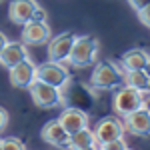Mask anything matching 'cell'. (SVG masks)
Segmentation results:
<instances>
[{
    "label": "cell",
    "instance_id": "obj_17",
    "mask_svg": "<svg viewBox=\"0 0 150 150\" xmlns=\"http://www.w3.org/2000/svg\"><path fill=\"white\" fill-rule=\"evenodd\" d=\"M124 82L140 92H150V76L144 74V70H126Z\"/></svg>",
    "mask_w": 150,
    "mask_h": 150
},
{
    "label": "cell",
    "instance_id": "obj_27",
    "mask_svg": "<svg viewBox=\"0 0 150 150\" xmlns=\"http://www.w3.org/2000/svg\"><path fill=\"white\" fill-rule=\"evenodd\" d=\"M0 150H2V140H0Z\"/></svg>",
    "mask_w": 150,
    "mask_h": 150
},
{
    "label": "cell",
    "instance_id": "obj_23",
    "mask_svg": "<svg viewBox=\"0 0 150 150\" xmlns=\"http://www.w3.org/2000/svg\"><path fill=\"white\" fill-rule=\"evenodd\" d=\"M128 4H130V6H132L134 10L138 12L140 8H144L146 4H150V0H128Z\"/></svg>",
    "mask_w": 150,
    "mask_h": 150
},
{
    "label": "cell",
    "instance_id": "obj_10",
    "mask_svg": "<svg viewBox=\"0 0 150 150\" xmlns=\"http://www.w3.org/2000/svg\"><path fill=\"white\" fill-rule=\"evenodd\" d=\"M42 140L50 144V146H56V148H68V132L62 128V124L58 120H50L44 124L42 132H40Z\"/></svg>",
    "mask_w": 150,
    "mask_h": 150
},
{
    "label": "cell",
    "instance_id": "obj_19",
    "mask_svg": "<svg viewBox=\"0 0 150 150\" xmlns=\"http://www.w3.org/2000/svg\"><path fill=\"white\" fill-rule=\"evenodd\" d=\"M2 150H26V146L18 138H12L10 136V138L2 140Z\"/></svg>",
    "mask_w": 150,
    "mask_h": 150
},
{
    "label": "cell",
    "instance_id": "obj_4",
    "mask_svg": "<svg viewBox=\"0 0 150 150\" xmlns=\"http://www.w3.org/2000/svg\"><path fill=\"white\" fill-rule=\"evenodd\" d=\"M142 106V92L132 88V86H122L118 88L112 98V110H114L118 116H126L134 110H138Z\"/></svg>",
    "mask_w": 150,
    "mask_h": 150
},
{
    "label": "cell",
    "instance_id": "obj_9",
    "mask_svg": "<svg viewBox=\"0 0 150 150\" xmlns=\"http://www.w3.org/2000/svg\"><path fill=\"white\" fill-rule=\"evenodd\" d=\"M22 42L24 44H44L50 40V28L46 22H36V20H28L26 24H22Z\"/></svg>",
    "mask_w": 150,
    "mask_h": 150
},
{
    "label": "cell",
    "instance_id": "obj_6",
    "mask_svg": "<svg viewBox=\"0 0 150 150\" xmlns=\"http://www.w3.org/2000/svg\"><path fill=\"white\" fill-rule=\"evenodd\" d=\"M94 132V138H96V146H100L104 142H110V140H116V138H122L124 136V124L114 118V116H108V118H102L96 128L92 130Z\"/></svg>",
    "mask_w": 150,
    "mask_h": 150
},
{
    "label": "cell",
    "instance_id": "obj_1",
    "mask_svg": "<svg viewBox=\"0 0 150 150\" xmlns=\"http://www.w3.org/2000/svg\"><path fill=\"white\" fill-rule=\"evenodd\" d=\"M98 50H100V44L94 36H74V42H72V48H70L66 60L74 68H86L96 62Z\"/></svg>",
    "mask_w": 150,
    "mask_h": 150
},
{
    "label": "cell",
    "instance_id": "obj_20",
    "mask_svg": "<svg viewBox=\"0 0 150 150\" xmlns=\"http://www.w3.org/2000/svg\"><path fill=\"white\" fill-rule=\"evenodd\" d=\"M136 14H138L140 22L144 24V26H148V28H150V4H146L144 8H140Z\"/></svg>",
    "mask_w": 150,
    "mask_h": 150
},
{
    "label": "cell",
    "instance_id": "obj_14",
    "mask_svg": "<svg viewBox=\"0 0 150 150\" xmlns=\"http://www.w3.org/2000/svg\"><path fill=\"white\" fill-rule=\"evenodd\" d=\"M36 6V0H12L8 6V18L14 24H26L28 20H32Z\"/></svg>",
    "mask_w": 150,
    "mask_h": 150
},
{
    "label": "cell",
    "instance_id": "obj_15",
    "mask_svg": "<svg viewBox=\"0 0 150 150\" xmlns=\"http://www.w3.org/2000/svg\"><path fill=\"white\" fill-rule=\"evenodd\" d=\"M148 60H150V54L146 50H142V48H132V50L124 52L120 64L124 66V70H142Z\"/></svg>",
    "mask_w": 150,
    "mask_h": 150
},
{
    "label": "cell",
    "instance_id": "obj_24",
    "mask_svg": "<svg viewBox=\"0 0 150 150\" xmlns=\"http://www.w3.org/2000/svg\"><path fill=\"white\" fill-rule=\"evenodd\" d=\"M6 42H8V40H6V36H4L2 32H0V50H2V48L6 46Z\"/></svg>",
    "mask_w": 150,
    "mask_h": 150
},
{
    "label": "cell",
    "instance_id": "obj_12",
    "mask_svg": "<svg viewBox=\"0 0 150 150\" xmlns=\"http://www.w3.org/2000/svg\"><path fill=\"white\" fill-rule=\"evenodd\" d=\"M72 42H74V34H70V32H62V34L54 36L48 42V58L56 60V62L66 60L70 48H72Z\"/></svg>",
    "mask_w": 150,
    "mask_h": 150
},
{
    "label": "cell",
    "instance_id": "obj_7",
    "mask_svg": "<svg viewBox=\"0 0 150 150\" xmlns=\"http://www.w3.org/2000/svg\"><path fill=\"white\" fill-rule=\"evenodd\" d=\"M8 76H10V84L16 88H28L32 80L36 78V66L30 58H26L22 62L14 64L12 68H8Z\"/></svg>",
    "mask_w": 150,
    "mask_h": 150
},
{
    "label": "cell",
    "instance_id": "obj_26",
    "mask_svg": "<svg viewBox=\"0 0 150 150\" xmlns=\"http://www.w3.org/2000/svg\"><path fill=\"white\" fill-rule=\"evenodd\" d=\"M98 146H84V148H78V150H96Z\"/></svg>",
    "mask_w": 150,
    "mask_h": 150
},
{
    "label": "cell",
    "instance_id": "obj_13",
    "mask_svg": "<svg viewBox=\"0 0 150 150\" xmlns=\"http://www.w3.org/2000/svg\"><path fill=\"white\" fill-rule=\"evenodd\" d=\"M28 56V48L24 42H6V46L0 50V64L4 68H12L14 64L26 60Z\"/></svg>",
    "mask_w": 150,
    "mask_h": 150
},
{
    "label": "cell",
    "instance_id": "obj_29",
    "mask_svg": "<svg viewBox=\"0 0 150 150\" xmlns=\"http://www.w3.org/2000/svg\"><path fill=\"white\" fill-rule=\"evenodd\" d=\"M126 150H130V148H126Z\"/></svg>",
    "mask_w": 150,
    "mask_h": 150
},
{
    "label": "cell",
    "instance_id": "obj_21",
    "mask_svg": "<svg viewBox=\"0 0 150 150\" xmlns=\"http://www.w3.org/2000/svg\"><path fill=\"white\" fill-rule=\"evenodd\" d=\"M32 20H36V22H46V12L42 10L40 6H36L34 14H32Z\"/></svg>",
    "mask_w": 150,
    "mask_h": 150
},
{
    "label": "cell",
    "instance_id": "obj_11",
    "mask_svg": "<svg viewBox=\"0 0 150 150\" xmlns=\"http://www.w3.org/2000/svg\"><path fill=\"white\" fill-rule=\"evenodd\" d=\"M58 122L62 124V128L68 134H72V132H76L80 128L88 126V114L84 110H80V108H64L62 114L58 116Z\"/></svg>",
    "mask_w": 150,
    "mask_h": 150
},
{
    "label": "cell",
    "instance_id": "obj_8",
    "mask_svg": "<svg viewBox=\"0 0 150 150\" xmlns=\"http://www.w3.org/2000/svg\"><path fill=\"white\" fill-rule=\"evenodd\" d=\"M124 130L136 136H148L150 134V110L140 106L138 110L124 116Z\"/></svg>",
    "mask_w": 150,
    "mask_h": 150
},
{
    "label": "cell",
    "instance_id": "obj_28",
    "mask_svg": "<svg viewBox=\"0 0 150 150\" xmlns=\"http://www.w3.org/2000/svg\"><path fill=\"white\" fill-rule=\"evenodd\" d=\"M96 150H102V148H96Z\"/></svg>",
    "mask_w": 150,
    "mask_h": 150
},
{
    "label": "cell",
    "instance_id": "obj_22",
    "mask_svg": "<svg viewBox=\"0 0 150 150\" xmlns=\"http://www.w3.org/2000/svg\"><path fill=\"white\" fill-rule=\"evenodd\" d=\"M6 126H8V112L0 106V132H2Z\"/></svg>",
    "mask_w": 150,
    "mask_h": 150
},
{
    "label": "cell",
    "instance_id": "obj_3",
    "mask_svg": "<svg viewBox=\"0 0 150 150\" xmlns=\"http://www.w3.org/2000/svg\"><path fill=\"white\" fill-rule=\"evenodd\" d=\"M120 80H122V70L110 60L98 62L90 76V84L96 90H112L120 84Z\"/></svg>",
    "mask_w": 150,
    "mask_h": 150
},
{
    "label": "cell",
    "instance_id": "obj_18",
    "mask_svg": "<svg viewBox=\"0 0 150 150\" xmlns=\"http://www.w3.org/2000/svg\"><path fill=\"white\" fill-rule=\"evenodd\" d=\"M98 148H102V150H126L128 144H126V140H124V136H122V138H116V140H110V142H104V144H100Z\"/></svg>",
    "mask_w": 150,
    "mask_h": 150
},
{
    "label": "cell",
    "instance_id": "obj_25",
    "mask_svg": "<svg viewBox=\"0 0 150 150\" xmlns=\"http://www.w3.org/2000/svg\"><path fill=\"white\" fill-rule=\"evenodd\" d=\"M142 70H144V74H148V76H150V60L144 64V68H142Z\"/></svg>",
    "mask_w": 150,
    "mask_h": 150
},
{
    "label": "cell",
    "instance_id": "obj_5",
    "mask_svg": "<svg viewBox=\"0 0 150 150\" xmlns=\"http://www.w3.org/2000/svg\"><path fill=\"white\" fill-rule=\"evenodd\" d=\"M36 78L46 82V84H52V86L62 88L70 80V72H68L66 66H62V62L48 60V62H42L40 66H36Z\"/></svg>",
    "mask_w": 150,
    "mask_h": 150
},
{
    "label": "cell",
    "instance_id": "obj_2",
    "mask_svg": "<svg viewBox=\"0 0 150 150\" xmlns=\"http://www.w3.org/2000/svg\"><path fill=\"white\" fill-rule=\"evenodd\" d=\"M28 90H30V96H32V102L38 108H54V106L64 104V96H62L58 86L46 84V82L38 80V78L32 80V84L28 86Z\"/></svg>",
    "mask_w": 150,
    "mask_h": 150
},
{
    "label": "cell",
    "instance_id": "obj_16",
    "mask_svg": "<svg viewBox=\"0 0 150 150\" xmlns=\"http://www.w3.org/2000/svg\"><path fill=\"white\" fill-rule=\"evenodd\" d=\"M84 146H96L94 132L88 126L68 134V148L70 150H78V148H84Z\"/></svg>",
    "mask_w": 150,
    "mask_h": 150
}]
</instances>
